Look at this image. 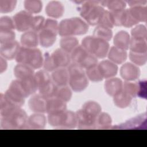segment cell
<instances>
[{
	"instance_id": "cell-9",
	"label": "cell",
	"mask_w": 147,
	"mask_h": 147,
	"mask_svg": "<svg viewBox=\"0 0 147 147\" xmlns=\"http://www.w3.org/2000/svg\"><path fill=\"white\" fill-rule=\"evenodd\" d=\"M56 32L48 29L44 28L39 34V40L41 45L44 47L51 46L56 40Z\"/></svg>"
},
{
	"instance_id": "cell-27",
	"label": "cell",
	"mask_w": 147,
	"mask_h": 147,
	"mask_svg": "<svg viewBox=\"0 0 147 147\" xmlns=\"http://www.w3.org/2000/svg\"><path fill=\"white\" fill-rule=\"evenodd\" d=\"M126 5V2L122 1H108L106 6L111 12H115L125 10Z\"/></svg>"
},
{
	"instance_id": "cell-4",
	"label": "cell",
	"mask_w": 147,
	"mask_h": 147,
	"mask_svg": "<svg viewBox=\"0 0 147 147\" xmlns=\"http://www.w3.org/2000/svg\"><path fill=\"white\" fill-rule=\"evenodd\" d=\"M33 17L30 13L21 11L17 13L14 18L16 26L20 31H25L31 28Z\"/></svg>"
},
{
	"instance_id": "cell-6",
	"label": "cell",
	"mask_w": 147,
	"mask_h": 147,
	"mask_svg": "<svg viewBox=\"0 0 147 147\" xmlns=\"http://www.w3.org/2000/svg\"><path fill=\"white\" fill-rule=\"evenodd\" d=\"M98 69L103 78H109L116 75L117 66L109 61H103L98 66Z\"/></svg>"
},
{
	"instance_id": "cell-28",
	"label": "cell",
	"mask_w": 147,
	"mask_h": 147,
	"mask_svg": "<svg viewBox=\"0 0 147 147\" xmlns=\"http://www.w3.org/2000/svg\"><path fill=\"white\" fill-rule=\"evenodd\" d=\"M130 58L135 64L138 65H143L146 62V53H140L131 52L130 53Z\"/></svg>"
},
{
	"instance_id": "cell-5",
	"label": "cell",
	"mask_w": 147,
	"mask_h": 147,
	"mask_svg": "<svg viewBox=\"0 0 147 147\" xmlns=\"http://www.w3.org/2000/svg\"><path fill=\"white\" fill-rule=\"evenodd\" d=\"M122 77L126 80H133L137 79L140 75V69L131 63H126L122 66L121 70Z\"/></svg>"
},
{
	"instance_id": "cell-2",
	"label": "cell",
	"mask_w": 147,
	"mask_h": 147,
	"mask_svg": "<svg viewBox=\"0 0 147 147\" xmlns=\"http://www.w3.org/2000/svg\"><path fill=\"white\" fill-rule=\"evenodd\" d=\"M41 53L37 49L21 48L17 55V61L33 68H40L42 64Z\"/></svg>"
},
{
	"instance_id": "cell-11",
	"label": "cell",
	"mask_w": 147,
	"mask_h": 147,
	"mask_svg": "<svg viewBox=\"0 0 147 147\" xmlns=\"http://www.w3.org/2000/svg\"><path fill=\"white\" fill-rule=\"evenodd\" d=\"M53 81L59 86H63L67 84L69 81V74L68 70L65 68H59L53 72L52 74Z\"/></svg>"
},
{
	"instance_id": "cell-29",
	"label": "cell",
	"mask_w": 147,
	"mask_h": 147,
	"mask_svg": "<svg viewBox=\"0 0 147 147\" xmlns=\"http://www.w3.org/2000/svg\"><path fill=\"white\" fill-rule=\"evenodd\" d=\"M131 35L133 38H138L146 39V29L143 25H139L135 27L131 30Z\"/></svg>"
},
{
	"instance_id": "cell-17",
	"label": "cell",
	"mask_w": 147,
	"mask_h": 147,
	"mask_svg": "<svg viewBox=\"0 0 147 147\" xmlns=\"http://www.w3.org/2000/svg\"><path fill=\"white\" fill-rule=\"evenodd\" d=\"M38 87L40 94L45 98L47 97L52 98L56 95L57 88L51 80L42 83Z\"/></svg>"
},
{
	"instance_id": "cell-3",
	"label": "cell",
	"mask_w": 147,
	"mask_h": 147,
	"mask_svg": "<svg viewBox=\"0 0 147 147\" xmlns=\"http://www.w3.org/2000/svg\"><path fill=\"white\" fill-rule=\"evenodd\" d=\"M83 48L88 52L99 58L104 57L109 49L108 42L96 37H86L83 41Z\"/></svg>"
},
{
	"instance_id": "cell-34",
	"label": "cell",
	"mask_w": 147,
	"mask_h": 147,
	"mask_svg": "<svg viewBox=\"0 0 147 147\" xmlns=\"http://www.w3.org/2000/svg\"><path fill=\"white\" fill-rule=\"evenodd\" d=\"M44 18L43 17L37 16L33 17L31 28L36 32L40 30L42 27H44Z\"/></svg>"
},
{
	"instance_id": "cell-35",
	"label": "cell",
	"mask_w": 147,
	"mask_h": 147,
	"mask_svg": "<svg viewBox=\"0 0 147 147\" xmlns=\"http://www.w3.org/2000/svg\"><path fill=\"white\" fill-rule=\"evenodd\" d=\"M49 55H47V56H45V60L44 62V68L45 69L51 71L57 68L54 60L51 56H49Z\"/></svg>"
},
{
	"instance_id": "cell-13",
	"label": "cell",
	"mask_w": 147,
	"mask_h": 147,
	"mask_svg": "<svg viewBox=\"0 0 147 147\" xmlns=\"http://www.w3.org/2000/svg\"><path fill=\"white\" fill-rule=\"evenodd\" d=\"M52 57L57 67H65L69 63V56L64 50H56L52 54Z\"/></svg>"
},
{
	"instance_id": "cell-24",
	"label": "cell",
	"mask_w": 147,
	"mask_h": 147,
	"mask_svg": "<svg viewBox=\"0 0 147 147\" xmlns=\"http://www.w3.org/2000/svg\"><path fill=\"white\" fill-rule=\"evenodd\" d=\"M83 111L91 117L95 118L100 111V108L97 103L95 102L87 103L84 107Z\"/></svg>"
},
{
	"instance_id": "cell-38",
	"label": "cell",
	"mask_w": 147,
	"mask_h": 147,
	"mask_svg": "<svg viewBox=\"0 0 147 147\" xmlns=\"http://www.w3.org/2000/svg\"><path fill=\"white\" fill-rule=\"evenodd\" d=\"M127 2L129 5V6L131 7L134 6H145L146 3V1H130Z\"/></svg>"
},
{
	"instance_id": "cell-36",
	"label": "cell",
	"mask_w": 147,
	"mask_h": 147,
	"mask_svg": "<svg viewBox=\"0 0 147 147\" xmlns=\"http://www.w3.org/2000/svg\"><path fill=\"white\" fill-rule=\"evenodd\" d=\"M0 3H2L3 5H5L4 7H1V10H3V9H4L5 12H9V11H12L17 3V1H0Z\"/></svg>"
},
{
	"instance_id": "cell-30",
	"label": "cell",
	"mask_w": 147,
	"mask_h": 147,
	"mask_svg": "<svg viewBox=\"0 0 147 147\" xmlns=\"http://www.w3.org/2000/svg\"><path fill=\"white\" fill-rule=\"evenodd\" d=\"M19 45L17 42H13L5 48V55L7 58H13L17 51H19Z\"/></svg>"
},
{
	"instance_id": "cell-26",
	"label": "cell",
	"mask_w": 147,
	"mask_h": 147,
	"mask_svg": "<svg viewBox=\"0 0 147 147\" xmlns=\"http://www.w3.org/2000/svg\"><path fill=\"white\" fill-rule=\"evenodd\" d=\"M94 32L96 37H97V38L102 39L105 41L109 40L111 39L112 36L111 31L108 28L101 25L96 28Z\"/></svg>"
},
{
	"instance_id": "cell-10",
	"label": "cell",
	"mask_w": 147,
	"mask_h": 147,
	"mask_svg": "<svg viewBox=\"0 0 147 147\" xmlns=\"http://www.w3.org/2000/svg\"><path fill=\"white\" fill-rule=\"evenodd\" d=\"M66 108L64 101L59 98H52L47 102V111L49 114H55L63 112Z\"/></svg>"
},
{
	"instance_id": "cell-37",
	"label": "cell",
	"mask_w": 147,
	"mask_h": 147,
	"mask_svg": "<svg viewBox=\"0 0 147 147\" xmlns=\"http://www.w3.org/2000/svg\"><path fill=\"white\" fill-rule=\"evenodd\" d=\"M111 123V119L110 118V117L105 114V113H103L102 114H100L99 118V125H109V123Z\"/></svg>"
},
{
	"instance_id": "cell-32",
	"label": "cell",
	"mask_w": 147,
	"mask_h": 147,
	"mask_svg": "<svg viewBox=\"0 0 147 147\" xmlns=\"http://www.w3.org/2000/svg\"><path fill=\"white\" fill-rule=\"evenodd\" d=\"M71 91L67 87H62L56 92L57 97L64 102L69 100L71 97Z\"/></svg>"
},
{
	"instance_id": "cell-19",
	"label": "cell",
	"mask_w": 147,
	"mask_h": 147,
	"mask_svg": "<svg viewBox=\"0 0 147 147\" xmlns=\"http://www.w3.org/2000/svg\"><path fill=\"white\" fill-rule=\"evenodd\" d=\"M109 57L113 62L120 64L126 60L127 54L126 51L123 49L116 47H112L110 51Z\"/></svg>"
},
{
	"instance_id": "cell-18",
	"label": "cell",
	"mask_w": 147,
	"mask_h": 147,
	"mask_svg": "<svg viewBox=\"0 0 147 147\" xmlns=\"http://www.w3.org/2000/svg\"><path fill=\"white\" fill-rule=\"evenodd\" d=\"M16 76L21 80L33 78V70L28 65L20 64L15 68Z\"/></svg>"
},
{
	"instance_id": "cell-33",
	"label": "cell",
	"mask_w": 147,
	"mask_h": 147,
	"mask_svg": "<svg viewBox=\"0 0 147 147\" xmlns=\"http://www.w3.org/2000/svg\"><path fill=\"white\" fill-rule=\"evenodd\" d=\"M87 75L91 80L98 82L102 80L103 77L100 74L98 68H95V67L88 69L87 71Z\"/></svg>"
},
{
	"instance_id": "cell-1",
	"label": "cell",
	"mask_w": 147,
	"mask_h": 147,
	"mask_svg": "<svg viewBox=\"0 0 147 147\" xmlns=\"http://www.w3.org/2000/svg\"><path fill=\"white\" fill-rule=\"evenodd\" d=\"M88 30V25L79 18L67 19L61 22L59 33L62 36L71 34H82Z\"/></svg>"
},
{
	"instance_id": "cell-8",
	"label": "cell",
	"mask_w": 147,
	"mask_h": 147,
	"mask_svg": "<svg viewBox=\"0 0 147 147\" xmlns=\"http://www.w3.org/2000/svg\"><path fill=\"white\" fill-rule=\"evenodd\" d=\"M64 10V6L61 2L51 1L47 6L45 11L48 16L54 18H58L63 15Z\"/></svg>"
},
{
	"instance_id": "cell-15",
	"label": "cell",
	"mask_w": 147,
	"mask_h": 147,
	"mask_svg": "<svg viewBox=\"0 0 147 147\" xmlns=\"http://www.w3.org/2000/svg\"><path fill=\"white\" fill-rule=\"evenodd\" d=\"M129 47L131 52L140 53H146L147 44L146 39L132 38L130 42Z\"/></svg>"
},
{
	"instance_id": "cell-25",
	"label": "cell",
	"mask_w": 147,
	"mask_h": 147,
	"mask_svg": "<svg viewBox=\"0 0 147 147\" xmlns=\"http://www.w3.org/2000/svg\"><path fill=\"white\" fill-rule=\"evenodd\" d=\"M29 123L35 128L44 127L45 124V117L42 114H34L30 117Z\"/></svg>"
},
{
	"instance_id": "cell-21",
	"label": "cell",
	"mask_w": 147,
	"mask_h": 147,
	"mask_svg": "<svg viewBox=\"0 0 147 147\" xmlns=\"http://www.w3.org/2000/svg\"><path fill=\"white\" fill-rule=\"evenodd\" d=\"M42 2L40 1H25L24 6L29 13H37L42 9Z\"/></svg>"
},
{
	"instance_id": "cell-16",
	"label": "cell",
	"mask_w": 147,
	"mask_h": 147,
	"mask_svg": "<svg viewBox=\"0 0 147 147\" xmlns=\"http://www.w3.org/2000/svg\"><path fill=\"white\" fill-rule=\"evenodd\" d=\"M128 10L130 14L138 22H146L147 18V9L146 6L131 7Z\"/></svg>"
},
{
	"instance_id": "cell-12",
	"label": "cell",
	"mask_w": 147,
	"mask_h": 147,
	"mask_svg": "<svg viewBox=\"0 0 147 147\" xmlns=\"http://www.w3.org/2000/svg\"><path fill=\"white\" fill-rule=\"evenodd\" d=\"M122 82L118 79H111L107 80L105 84L107 92L112 96H116L121 92Z\"/></svg>"
},
{
	"instance_id": "cell-22",
	"label": "cell",
	"mask_w": 147,
	"mask_h": 147,
	"mask_svg": "<svg viewBox=\"0 0 147 147\" xmlns=\"http://www.w3.org/2000/svg\"><path fill=\"white\" fill-rule=\"evenodd\" d=\"M78 44V42L76 38L73 37H65L61 41V48L63 50L67 52L73 51Z\"/></svg>"
},
{
	"instance_id": "cell-14",
	"label": "cell",
	"mask_w": 147,
	"mask_h": 147,
	"mask_svg": "<svg viewBox=\"0 0 147 147\" xmlns=\"http://www.w3.org/2000/svg\"><path fill=\"white\" fill-rule=\"evenodd\" d=\"M114 44L116 47L121 49H127L130 45L129 35L126 32H119L114 38Z\"/></svg>"
},
{
	"instance_id": "cell-7",
	"label": "cell",
	"mask_w": 147,
	"mask_h": 147,
	"mask_svg": "<svg viewBox=\"0 0 147 147\" xmlns=\"http://www.w3.org/2000/svg\"><path fill=\"white\" fill-rule=\"evenodd\" d=\"M47 102L42 95L34 96L29 100V107L32 110L37 113L47 111Z\"/></svg>"
},
{
	"instance_id": "cell-20",
	"label": "cell",
	"mask_w": 147,
	"mask_h": 147,
	"mask_svg": "<svg viewBox=\"0 0 147 147\" xmlns=\"http://www.w3.org/2000/svg\"><path fill=\"white\" fill-rule=\"evenodd\" d=\"M21 42L26 47H34L38 44L37 34L34 32H26L22 36Z\"/></svg>"
},
{
	"instance_id": "cell-31",
	"label": "cell",
	"mask_w": 147,
	"mask_h": 147,
	"mask_svg": "<svg viewBox=\"0 0 147 147\" xmlns=\"http://www.w3.org/2000/svg\"><path fill=\"white\" fill-rule=\"evenodd\" d=\"M124 92L129 95L130 96H135L138 94V84L126 82L123 85Z\"/></svg>"
},
{
	"instance_id": "cell-23",
	"label": "cell",
	"mask_w": 147,
	"mask_h": 147,
	"mask_svg": "<svg viewBox=\"0 0 147 147\" xmlns=\"http://www.w3.org/2000/svg\"><path fill=\"white\" fill-rule=\"evenodd\" d=\"M115 96V99H114V102L120 107H125L127 106L131 100V96L125 92H122L121 91L119 94Z\"/></svg>"
}]
</instances>
